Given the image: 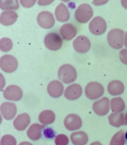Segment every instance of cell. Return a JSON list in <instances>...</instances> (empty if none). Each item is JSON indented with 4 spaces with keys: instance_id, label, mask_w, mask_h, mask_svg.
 <instances>
[{
    "instance_id": "28",
    "label": "cell",
    "mask_w": 127,
    "mask_h": 145,
    "mask_svg": "<svg viewBox=\"0 0 127 145\" xmlns=\"http://www.w3.org/2000/svg\"><path fill=\"white\" fill-rule=\"evenodd\" d=\"M13 45L11 40L8 37H3L0 40V50L5 52L9 51L12 48Z\"/></svg>"
},
{
    "instance_id": "13",
    "label": "cell",
    "mask_w": 127,
    "mask_h": 145,
    "mask_svg": "<svg viewBox=\"0 0 127 145\" xmlns=\"http://www.w3.org/2000/svg\"><path fill=\"white\" fill-rule=\"evenodd\" d=\"M0 111L5 119L10 120L15 116L17 112V108L14 103L6 102L1 105Z\"/></svg>"
},
{
    "instance_id": "20",
    "label": "cell",
    "mask_w": 127,
    "mask_h": 145,
    "mask_svg": "<svg viewBox=\"0 0 127 145\" xmlns=\"http://www.w3.org/2000/svg\"><path fill=\"white\" fill-rule=\"evenodd\" d=\"M45 126L38 123L32 125L27 131V134L28 138L33 140H37L41 137L42 130Z\"/></svg>"
},
{
    "instance_id": "18",
    "label": "cell",
    "mask_w": 127,
    "mask_h": 145,
    "mask_svg": "<svg viewBox=\"0 0 127 145\" xmlns=\"http://www.w3.org/2000/svg\"><path fill=\"white\" fill-rule=\"evenodd\" d=\"M55 14L57 20L64 22L68 20L70 18V13L65 5L63 2L59 3L56 7Z\"/></svg>"
},
{
    "instance_id": "12",
    "label": "cell",
    "mask_w": 127,
    "mask_h": 145,
    "mask_svg": "<svg viewBox=\"0 0 127 145\" xmlns=\"http://www.w3.org/2000/svg\"><path fill=\"white\" fill-rule=\"evenodd\" d=\"M64 122L65 128L70 131L79 129L82 124V121L80 117L74 114H70L67 116L64 119Z\"/></svg>"
},
{
    "instance_id": "32",
    "label": "cell",
    "mask_w": 127,
    "mask_h": 145,
    "mask_svg": "<svg viewBox=\"0 0 127 145\" xmlns=\"http://www.w3.org/2000/svg\"><path fill=\"white\" fill-rule=\"evenodd\" d=\"M20 1L23 6L26 7H30L34 5L36 1V0H20Z\"/></svg>"
},
{
    "instance_id": "2",
    "label": "cell",
    "mask_w": 127,
    "mask_h": 145,
    "mask_svg": "<svg viewBox=\"0 0 127 145\" xmlns=\"http://www.w3.org/2000/svg\"><path fill=\"white\" fill-rule=\"evenodd\" d=\"M124 34V31L120 29L114 28L111 30L107 37L109 45L115 49L121 48L123 45Z\"/></svg>"
},
{
    "instance_id": "26",
    "label": "cell",
    "mask_w": 127,
    "mask_h": 145,
    "mask_svg": "<svg viewBox=\"0 0 127 145\" xmlns=\"http://www.w3.org/2000/svg\"><path fill=\"white\" fill-rule=\"evenodd\" d=\"M0 8L3 10H16L19 7L17 0H0Z\"/></svg>"
},
{
    "instance_id": "25",
    "label": "cell",
    "mask_w": 127,
    "mask_h": 145,
    "mask_svg": "<svg viewBox=\"0 0 127 145\" xmlns=\"http://www.w3.org/2000/svg\"><path fill=\"white\" fill-rule=\"evenodd\" d=\"M110 106L112 111L115 112H120L124 110L125 105L122 99L120 97L112 99L110 101Z\"/></svg>"
},
{
    "instance_id": "5",
    "label": "cell",
    "mask_w": 127,
    "mask_h": 145,
    "mask_svg": "<svg viewBox=\"0 0 127 145\" xmlns=\"http://www.w3.org/2000/svg\"><path fill=\"white\" fill-rule=\"evenodd\" d=\"M18 66L16 58L10 54H5L0 58V66L1 69L7 73H11L16 70Z\"/></svg>"
},
{
    "instance_id": "10",
    "label": "cell",
    "mask_w": 127,
    "mask_h": 145,
    "mask_svg": "<svg viewBox=\"0 0 127 145\" xmlns=\"http://www.w3.org/2000/svg\"><path fill=\"white\" fill-rule=\"evenodd\" d=\"M73 46L77 52L84 53L87 52L91 46L90 42L89 39L83 35L77 37L74 40Z\"/></svg>"
},
{
    "instance_id": "1",
    "label": "cell",
    "mask_w": 127,
    "mask_h": 145,
    "mask_svg": "<svg viewBox=\"0 0 127 145\" xmlns=\"http://www.w3.org/2000/svg\"><path fill=\"white\" fill-rule=\"evenodd\" d=\"M58 75L59 79L66 84L73 82L77 77L75 69L71 65L68 64H64L60 67Z\"/></svg>"
},
{
    "instance_id": "9",
    "label": "cell",
    "mask_w": 127,
    "mask_h": 145,
    "mask_svg": "<svg viewBox=\"0 0 127 145\" xmlns=\"http://www.w3.org/2000/svg\"><path fill=\"white\" fill-rule=\"evenodd\" d=\"M3 95L6 99L14 101H19L23 96L21 89L15 85L8 86L3 92Z\"/></svg>"
},
{
    "instance_id": "38",
    "label": "cell",
    "mask_w": 127,
    "mask_h": 145,
    "mask_svg": "<svg viewBox=\"0 0 127 145\" xmlns=\"http://www.w3.org/2000/svg\"><path fill=\"white\" fill-rule=\"evenodd\" d=\"M124 125H127V112L125 114L124 118Z\"/></svg>"
},
{
    "instance_id": "17",
    "label": "cell",
    "mask_w": 127,
    "mask_h": 145,
    "mask_svg": "<svg viewBox=\"0 0 127 145\" xmlns=\"http://www.w3.org/2000/svg\"><path fill=\"white\" fill-rule=\"evenodd\" d=\"M30 122L29 116L27 113H24L17 116L13 121V124L16 129L22 131L26 128Z\"/></svg>"
},
{
    "instance_id": "6",
    "label": "cell",
    "mask_w": 127,
    "mask_h": 145,
    "mask_svg": "<svg viewBox=\"0 0 127 145\" xmlns=\"http://www.w3.org/2000/svg\"><path fill=\"white\" fill-rule=\"evenodd\" d=\"M44 42L46 47L51 50L55 51L59 49L63 44V40L57 33L51 32L45 37Z\"/></svg>"
},
{
    "instance_id": "8",
    "label": "cell",
    "mask_w": 127,
    "mask_h": 145,
    "mask_svg": "<svg viewBox=\"0 0 127 145\" xmlns=\"http://www.w3.org/2000/svg\"><path fill=\"white\" fill-rule=\"evenodd\" d=\"M37 20L38 24L41 27L49 29L54 25L55 20L53 14L49 11L44 10L38 15Z\"/></svg>"
},
{
    "instance_id": "35",
    "label": "cell",
    "mask_w": 127,
    "mask_h": 145,
    "mask_svg": "<svg viewBox=\"0 0 127 145\" xmlns=\"http://www.w3.org/2000/svg\"><path fill=\"white\" fill-rule=\"evenodd\" d=\"M124 41V45L125 47L127 48V31L125 34Z\"/></svg>"
},
{
    "instance_id": "11",
    "label": "cell",
    "mask_w": 127,
    "mask_h": 145,
    "mask_svg": "<svg viewBox=\"0 0 127 145\" xmlns=\"http://www.w3.org/2000/svg\"><path fill=\"white\" fill-rule=\"evenodd\" d=\"M94 112L97 115L102 116L107 114L109 110V101L108 98L104 97L95 101L92 106Z\"/></svg>"
},
{
    "instance_id": "15",
    "label": "cell",
    "mask_w": 127,
    "mask_h": 145,
    "mask_svg": "<svg viewBox=\"0 0 127 145\" xmlns=\"http://www.w3.org/2000/svg\"><path fill=\"white\" fill-rule=\"evenodd\" d=\"M64 89L63 84L59 81L54 80L50 82L47 86V90L51 97L57 98L62 95Z\"/></svg>"
},
{
    "instance_id": "23",
    "label": "cell",
    "mask_w": 127,
    "mask_h": 145,
    "mask_svg": "<svg viewBox=\"0 0 127 145\" xmlns=\"http://www.w3.org/2000/svg\"><path fill=\"white\" fill-rule=\"evenodd\" d=\"M55 119V114L51 110H47L42 111L38 116V120L40 122L45 125L52 123Z\"/></svg>"
},
{
    "instance_id": "3",
    "label": "cell",
    "mask_w": 127,
    "mask_h": 145,
    "mask_svg": "<svg viewBox=\"0 0 127 145\" xmlns=\"http://www.w3.org/2000/svg\"><path fill=\"white\" fill-rule=\"evenodd\" d=\"M93 14V10L90 5L87 3H83L80 5L75 10L74 17L79 22L85 23L89 20Z\"/></svg>"
},
{
    "instance_id": "7",
    "label": "cell",
    "mask_w": 127,
    "mask_h": 145,
    "mask_svg": "<svg viewBox=\"0 0 127 145\" xmlns=\"http://www.w3.org/2000/svg\"><path fill=\"white\" fill-rule=\"evenodd\" d=\"M107 27L105 20L102 17L97 16L91 21L89 25L90 31L93 34L99 35L105 31Z\"/></svg>"
},
{
    "instance_id": "19",
    "label": "cell",
    "mask_w": 127,
    "mask_h": 145,
    "mask_svg": "<svg viewBox=\"0 0 127 145\" xmlns=\"http://www.w3.org/2000/svg\"><path fill=\"white\" fill-rule=\"evenodd\" d=\"M17 13L12 10H6L2 12L0 16V22L5 25H9L13 24L18 17Z\"/></svg>"
},
{
    "instance_id": "34",
    "label": "cell",
    "mask_w": 127,
    "mask_h": 145,
    "mask_svg": "<svg viewBox=\"0 0 127 145\" xmlns=\"http://www.w3.org/2000/svg\"><path fill=\"white\" fill-rule=\"evenodd\" d=\"M121 3L123 7L127 9V0H121Z\"/></svg>"
},
{
    "instance_id": "30",
    "label": "cell",
    "mask_w": 127,
    "mask_h": 145,
    "mask_svg": "<svg viewBox=\"0 0 127 145\" xmlns=\"http://www.w3.org/2000/svg\"><path fill=\"white\" fill-rule=\"evenodd\" d=\"M69 141L68 137L63 134L57 135L55 139V143L56 145H67Z\"/></svg>"
},
{
    "instance_id": "21",
    "label": "cell",
    "mask_w": 127,
    "mask_h": 145,
    "mask_svg": "<svg viewBox=\"0 0 127 145\" xmlns=\"http://www.w3.org/2000/svg\"><path fill=\"white\" fill-rule=\"evenodd\" d=\"M107 89L108 91L111 95H119L124 92V86L121 81L117 80H113L109 83Z\"/></svg>"
},
{
    "instance_id": "31",
    "label": "cell",
    "mask_w": 127,
    "mask_h": 145,
    "mask_svg": "<svg viewBox=\"0 0 127 145\" xmlns=\"http://www.w3.org/2000/svg\"><path fill=\"white\" fill-rule=\"evenodd\" d=\"M119 57L121 62L127 65V49H123L121 50L119 53Z\"/></svg>"
},
{
    "instance_id": "37",
    "label": "cell",
    "mask_w": 127,
    "mask_h": 145,
    "mask_svg": "<svg viewBox=\"0 0 127 145\" xmlns=\"http://www.w3.org/2000/svg\"><path fill=\"white\" fill-rule=\"evenodd\" d=\"M90 145H103L100 142L97 141H95L91 143Z\"/></svg>"
},
{
    "instance_id": "14",
    "label": "cell",
    "mask_w": 127,
    "mask_h": 145,
    "mask_svg": "<svg viewBox=\"0 0 127 145\" xmlns=\"http://www.w3.org/2000/svg\"><path fill=\"white\" fill-rule=\"evenodd\" d=\"M82 93L81 86L78 84H73L68 86L64 93L65 97L67 99L74 100L79 98Z\"/></svg>"
},
{
    "instance_id": "16",
    "label": "cell",
    "mask_w": 127,
    "mask_h": 145,
    "mask_svg": "<svg viewBox=\"0 0 127 145\" xmlns=\"http://www.w3.org/2000/svg\"><path fill=\"white\" fill-rule=\"evenodd\" d=\"M59 32L63 39L70 40L76 35L77 29L76 27L72 24L66 23L61 27Z\"/></svg>"
},
{
    "instance_id": "4",
    "label": "cell",
    "mask_w": 127,
    "mask_h": 145,
    "mask_svg": "<svg viewBox=\"0 0 127 145\" xmlns=\"http://www.w3.org/2000/svg\"><path fill=\"white\" fill-rule=\"evenodd\" d=\"M104 89L100 83L96 82H91L88 83L85 88L86 96L89 99L94 100L97 99L104 94Z\"/></svg>"
},
{
    "instance_id": "22",
    "label": "cell",
    "mask_w": 127,
    "mask_h": 145,
    "mask_svg": "<svg viewBox=\"0 0 127 145\" xmlns=\"http://www.w3.org/2000/svg\"><path fill=\"white\" fill-rule=\"evenodd\" d=\"M70 138L74 145H85L88 140V135L82 131L72 133L70 135Z\"/></svg>"
},
{
    "instance_id": "33",
    "label": "cell",
    "mask_w": 127,
    "mask_h": 145,
    "mask_svg": "<svg viewBox=\"0 0 127 145\" xmlns=\"http://www.w3.org/2000/svg\"><path fill=\"white\" fill-rule=\"evenodd\" d=\"M53 1L39 0L38 1V3L39 5H46L47 4H48L51 3Z\"/></svg>"
},
{
    "instance_id": "27",
    "label": "cell",
    "mask_w": 127,
    "mask_h": 145,
    "mask_svg": "<svg viewBox=\"0 0 127 145\" xmlns=\"http://www.w3.org/2000/svg\"><path fill=\"white\" fill-rule=\"evenodd\" d=\"M125 136L124 131L121 129L113 136L109 145H124Z\"/></svg>"
},
{
    "instance_id": "36",
    "label": "cell",
    "mask_w": 127,
    "mask_h": 145,
    "mask_svg": "<svg viewBox=\"0 0 127 145\" xmlns=\"http://www.w3.org/2000/svg\"><path fill=\"white\" fill-rule=\"evenodd\" d=\"M18 145H33L31 143L27 141L23 142L20 143Z\"/></svg>"
},
{
    "instance_id": "39",
    "label": "cell",
    "mask_w": 127,
    "mask_h": 145,
    "mask_svg": "<svg viewBox=\"0 0 127 145\" xmlns=\"http://www.w3.org/2000/svg\"><path fill=\"white\" fill-rule=\"evenodd\" d=\"M125 141L126 144L127 145V131L126 132L125 136Z\"/></svg>"
},
{
    "instance_id": "24",
    "label": "cell",
    "mask_w": 127,
    "mask_h": 145,
    "mask_svg": "<svg viewBox=\"0 0 127 145\" xmlns=\"http://www.w3.org/2000/svg\"><path fill=\"white\" fill-rule=\"evenodd\" d=\"M109 124L113 126L119 127L124 124V114L122 113H111L108 117Z\"/></svg>"
},
{
    "instance_id": "29",
    "label": "cell",
    "mask_w": 127,
    "mask_h": 145,
    "mask_svg": "<svg viewBox=\"0 0 127 145\" xmlns=\"http://www.w3.org/2000/svg\"><path fill=\"white\" fill-rule=\"evenodd\" d=\"M16 141L13 136L7 134L3 136L0 141V145H16Z\"/></svg>"
}]
</instances>
